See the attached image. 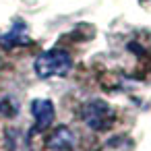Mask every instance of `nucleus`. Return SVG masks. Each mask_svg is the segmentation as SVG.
<instances>
[{
	"label": "nucleus",
	"instance_id": "nucleus-4",
	"mask_svg": "<svg viewBox=\"0 0 151 151\" xmlns=\"http://www.w3.org/2000/svg\"><path fill=\"white\" fill-rule=\"evenodd\" d=\"M75 132L68 126H56L48 139V147L54 151H73L75 149Z\"/></svg>",
	"mask_w": 151,
	"mask_h": 151
},
{
	"label": "nucleus",
	"instance_id": "nucleus-3",
	"mask_svg": "<svg viewBox=\"0 0 151 151\" xmlns=\"http://www.w3.org/2000/svg\"><path fill=\"white\" fill-rule=\"evenodd\" d=\"M31 116L35 120V130H46L48 126H52L54 116H56V108L50 99L37 97L31 101Z\"/></svg>",
	"mask_w": 151,
	"mask_h": 151
},
{
	"label": "nucleus",
	"instance_id": "nucleus-1",
	"mask_svg": "<svg viewBox=\"0 0 151 151\" xmlns=\"http://www.w3.org/2000/svg\"><path fill=\"white\" fill-rule=\"evenodd\" d=\"M70 68H73V58L68 52H64L60 48H52V50L42 52L33 62V70L40 79L64 77V75H68Z\"/></svg>",
	"mask_w": 151,
	"mask_h": 151
},
{
	"label": "nucleus",
	"instance_id": "nucleus-5",
	"mask_svg": "<svg viewBox=\"0 0 151 151\" xmlns=\"http://www.w3.org/2000/svg\"><path fill=\"white\" fill-rule=\"evenodd\" d=\"M0 44H2L4 48H9V50H13V48H17V46H21V44H29V37H27V33H25L23 23L15 25V29H11L9 33H2V35H0Z\"/></svg>",
	"mask_w": 151,
	"mask_h": 151
},
{
	"label": "nucleus",
	"instance_id": "nucleus-2",
	"mask_svg": "<svg viewBox=\"0 0 151 151\" xmlns=\"http://www.w3.org/2000/svg\"><path fill=\"white\" fill-rule=\"evenodd\" d=\"M114 110L104 99H89L81 108V120L91 130H108L114 124Z\"/></svg>",
	"mask_w": 151,
	"mask_h": 151
}]
</instances>
